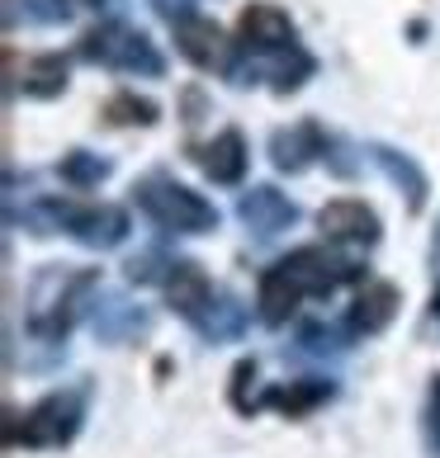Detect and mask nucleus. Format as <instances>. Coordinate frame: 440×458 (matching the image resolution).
Wrapping results in <instances>:
<instances>
[{
    "instance_id": "nucleus-1",
    "label": "nucleus",
    "mask_w": 440,
    "mask_h": 458,
    "mask_svg": "<svg viewBox=\"0 0 440 458\" xmlns=\"http://www.w3.org/2000/svg\"><path fill=\"white\" fill-rule=\"evenodd\" d=\"M81 57L86 62H105L118 66V72H147L161 76V57L157 47L147 43V33H133L128 24H99L81 38Z\"/></svg>"
},
{
    "instance_id": "nucleus-2",
    "label": "nucleus",
    "mask_w": 440,
    "mask_h": 458,
    "mask_svg": "<svg viewBox=\"0 0 440 458\" xmlns=\"http://www.w3.org/2000/svg\"><path fill=\"white\" fill-rule=\"evenodd\" d=\"M176 47H180V57H190L199 66V72H228L232 66L228 33L213 20H199V14H180L176 20Z\"/></svg>"
},
{
    "instance_id": "nucleus-3",
    "label": "nucleus",
    "mask_w": 440,
    "mask_h": 458,
    "mask_svg": "<svg viewBox=\"0 0 440 458\" xmlns=\"http://www.w3.org/2000/svg\"><path fill=\"white\" fill-rule=\"evenodd\" d=\"M142 203H147V213L157 217L161 227H209L213 223V208L199 194L190 190H180V184H166V180H151L147 190H142Z\"/></svg>"
},
{
    "instance_id": "nucleus-4",
    "label": "nucleus",
    "mask_w": 440,
    "mask_h": 458,
    "mask_svg": "<svg viewBox=\"0 0 440 458\" xmlns=\"http://www.w3.org/2000/svg\"><path fill=\"white\" fill-rule=\"evenodd\" d=\"M237 43L251 47V53H275V47H294V20L284 14L280 5H261L242 10V20H237Z\"/></svg>"
},
{
    "instance_id": "nucleus-5",
    "label": "nucleus",
    "mask_w": 440,
    "mask_h": 458,
    "mask_svg": "<svg viewBox=\"0 0 440 458\" xmlns=\"http://www.w3.org/2000/svg\"><path fill=\"white\" fill-rule=\"evenodd\" d=\"M72 402L47 397L24 416V426H10V445H62L72 435Z\"/></svg>"
},
{
    "instance_id": "nucleus-6",
    "label": "nucleus",
    "mask_w": 440,
    "mask_h": 458,
    "mask_svg": "<svg viewBox=\"0 0 440 458\" xmlns=\"http://www.w3.org/2000/svg\"><path fill=\"white\" fill-rule=\"evenodd\" d=\"M317 227H323L327 242H375L379 236V217L355 199H336L317 213Z\"/></svg>"
},
{
    "instance_id": "nucleus-7",
    "label": "nucleus",
    "mask_w": 440,
    "mask_h": 458,
    "mask_svg": "<svg viewBox=\"0 0 440 458\" xmlns=\"http://www.w3.org/2000/svg\"><path fill=\"white\" fill-rule=\"evenodd\" d=\"M199 165H204V175L213 184H237V180H242V171H246V142H242V132H237V128L218 132V138L204 147Z\"/></svg>"
},
{
    "instance_id": "nucleus-8",
    "label": "nucleus",
    "mask_w": 440,
    "mask_h": 458,
    "mask_svg": "<svg viewBox=\"0 0 440 458\" xmlns=\"http://www.w3.org/2000/svg\"><path fill=\"white\" fill-rule=\"evenodd\" d=\"M166 298H171V308L185 312V317H194L199 308L209 302V275L199 265H171V279H166Z\"/></svg>"
},
{
    "instance_id": "nucleus-9",
    "label": "nucleus",
    "mask_w": 440,
    "mask_h": 458,
    "mask_svg": "<svg viewBox=\"0 0 440 458\" xmlns=\"http://www.w3.org/2000/svg\"><path fill=\"white\" fill-rule=\"evenodd\" d=\"M298 298H303V288H298V279L284 265H275L261 279V317L265 321H284V317L298 308Z\"/></svg>"
},
{
    "instance_id": "nucleus-10",
    "label": "nucleus",
    "mask_w": 440,
    "mask_h": 458,
    "mask_svg": "<svg viewBox=\"0 0 440 458\" xmlns=\"http://www.w3.org/2000/svg\"><path fill=\"white\" fill-rule=\"evenodd\" d=\"M398 312V288L393 284H365V293L355 298V327L360 331H384Z\"/></svg>"
},
{
    "instance_id": "nucleus-11",
    "label": "nucleus",
    "mask_w": 440,
    "mask_h": 458,
    "mask_svg": "<svg viewBox=\"0 0 440 458\" xmlns=\"http://www.w3.org/2000/svg\"><path fill=\"white\" fill-rule=\"evenodd\" d=\"M66 90V57L62 53H43L24 66V95L33 99H53Z\"/></svg>"
},
{
    "instance_id": "nucleus-12",
    "label": "nucleus",
    "mask_w": 440,
    "mask_h": 458,
    "mask_svg": "<svg viewBox=\"0 0 440 458\" xmlns=\"http://www.w3.org/2000/svg\"><path fill=\"white\" fill-rule=\"evenodd\" d=\"M105 118L109 123H157V105L142 95H114L105 105Z\"/></svg>"
},
{
    "instance_id": "nucleus-13",
    "label": "nucleus",
    "mask_w": 440,
    "mask_h": 458,
    "mask_svg": "<svg viewBox=\"0 0 440 458\" xmlns=\"http://www.w3.org/2000/svg\"><path fill=\"white\" fill-rule=\"evenodd\" d=\"M327 393H332L327 383H298V387H284V393H275V397H270V402H275L280 411H289V416H298V411H308V406H317V402H323Z\"/></svg>"
},
{
    "instance_id": "nucleus-14",
    "label": "nucleus",
    "mask_w": 440,
    "mask_h": 458,
    "mask_svg": "<svg viewBox=\"0 0 440 458\" xmlns=\"http://www.w3.org/2000/svg\"><path fill=\"white\" fill-rule=\"evenodd\" d=\"M303 142H323L313 123H303L294 132H280V138H275V161L280 165H303V161H308V157H303Z\"/></svg>"
},
{
    "instance_id": "nucleus-15",
    "label": "nucleus",
    "mask_w": 440,
    "mask_h": 458,
    "mask_svg": "<svg viewBox=\"0 0 440 458\" xmlns=\"http://www.w3.org/2000/svg\"><path fill=\"white\" fill-rule=\"evenodd\" d=\"M62 171L72 175V180H95V175H105V165H91V161H86V151H72Z\"/></svg>"
},
{
    "instance_id": "nucleus-16",
    "label": "nucleus",
    "mask_w": 440,
    "mask_h": 458,
    "mask_svg": "<svg viewBox=\"0 0 440 458\" xmlns=\"http://www.w3.org/2000/svg\"><path fill=\"white\" fill-rule=\"evenodd\" d=\"M57 5L66 10V5H99V0H57Z\"/></svg>"
}]
</instances>
